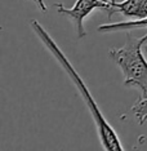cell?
<instances>
[{
  "label": "cell",
  "instance_id": "6da1fadb",
  "mask_svg": "<svg viewBox=\"0 0 147 151\" xmlns=\"http://www.w3.org/2000/svg\"><path fill=\"white\" fill-rule=\"evenodd\" d=\"M32 31L36 34V36L40 39V42L44 44V47L48 49L52 56L54 57V60L60 63V66L62 67V70L67 74V76L70 78V80L72 81V84L76 88L77 93L83 99V102L87 106V109L89 110L90 116L94 122L95 129H97L98 137L101 139V145L105 150H115V151H121L123 146L120 143L118 134H116L115 129L111 127V124L105 119L103 114L101 112L100 106L97 105L95 99L92 96L88 85L85 84L84 79L80 76V74L76 71V68L72 66V63L68 61V58L66 57V54L63 53V50L60 48V45L56 43V40L52 37L49 32L44 29V26L36 19H31L30 22Z\"/></svg>",
  "mask_w": 147,
  "mask_h": 151
},
{
  "label": "cell",
  "instance_id": "7a4b0ae2",
  "mask_svg": "<svg viewBox=\"0 0 147 151\" xmlns=\"http://www.w3.org/2000/svg\"><path fill=\"white\" fill-rule=\"evenodd\" d=\"M147 35L136 37L131 31L126 34V42L121 48L108 50V57L118 65L124 76V85L138 88L139 98H147V61L142 53Z\"/></svg>",
  "mask_w": 147,
  "mask_h": 151
},
{
  "label": "cell",
  "instance_id": "3957f363",
  "mask_svg": "<svg viewBox=\"0 0 147 151\" xmlns=\"http://www.w3.org/2000/svg\"><path fill=\"white\" fill-rule=\"evenodd\" d=\"M110 5L111 0H76L71 8L65 6L62 3H56L54 8L57 9L60 14L66 16L67 18L71 19V22L75 26V30H76L77 37L81 39L87 35V31L84 29V19L95 9L107 11Z\"/></svg>",
  "mask_w": 147,
  "mask_h": 151
},
{
  "label": "cell",
  "instance_id": "277c9868",
  "mask_svg": "<svg viewBox=\"0 0 147 151\" xmlns=\"http://www.w3.org/2000/svg\"><path fill=\"white\" fill-rule=\"evenodd\" d=\"M107 17L111 18L119 13L129 18H145L147 17V0H123V1H111L107 9Z\"/></svg>",
  "mask_w": 147,
  "mask_h": 151
},
{
  "label": "cell",
  "instance_id": "5b68a950",
  "mask_svg": "<svg viewBox=\"0 0 147 151\" xmlns=\"http://www.w3.org/2000/svg\"><path fill=\"white\" fill-rule=\"evenodd\" d=\"M147 27V17L145 18H137L134 21H125V22H116L108 23V25L98 26V32H118V31H131L137 29H145Z\"/></svg>",
  "mask_w": 147,
  "mask_h": 151
},
{
  "label": "cell",
  "instance_id": "8992f818",
  "mask_svg": "<svg viewBox=\"0 0 147 151\" xmlns=\"http://www.w3.org/2000/svg\"><path fill=\"white\" fill-rule=\"evenodd\" d=\"M132 112L139 124H145L147 122V98H138V101L132 106Z\"/></svg>",
  "mask_w": 147,
  "mask_h": 151
},
{
  "label": "cell",
  "instance_id": "52a82bcc",
  "mask_svg": "<svg viewBox=\"0 0 147 151\" xmlns=\"http://www.w3.org/2000/svg\"><path fill=\"white\" fill-rule=\"evenodd\" d=\"M34 3H36L37 8L40 9L42 12H47L48 8H47V4H45V0H32Z\"/></svg>",
  "mask_w": 147,
  "mask_h": 151
},
{
  "label": "cell",
  "instance_id": "ba28073f",
  "mask_svg": "<svg viewBox=\"0 0 147 151\" xmlns=\"http://www.w3.org/2000/svg\"><path fill=\"white\" fill-rule=\"evenodd\" d=\"M143 48H145V50H146V52H147V42H146L145 44H143Z\"/></svg>",
  "mask_w": 147,
  "mask_h": 151
},
{
  "label": "cell",
  "instance_id": "9c48e42d",
  "mask_svg": "<svg viewBox=\"0 0 147 151\" xmlns=\"http://www.w3.org/2000/svg\"><path fill=\"white\" fill-rule=\"evenodd\" d=\"M111 1H116V0H111Z\"/></svg>",
  "mask_w": 147,
  "mask_h": 151
}]
</instances>
